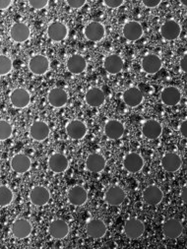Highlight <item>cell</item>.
<instances>
[{"label":"cell","instance_id":"cell-5","mask_svg":"<svg viewBox=\"0 0 187 249\" xmlns=\"http://www.w3.org/2000/svg\"><path fill=\"white\" fill-rule=\"evenodd\" d=\"M123 231L126 237H128L129 239H138L143 235L145 231V226L143 222L139 219L130 218L124 224Z\"/></svg>","mask_w":187,"mask_h":249},{"label":"cell","instance_id":"cell-2","mask_svg":"<svg viewBox=\"0 0 187 249\" xmlns=\"http://www.w3.org/2000/svg\"><path fill=\"white\" fill-rule=\"evenodd\" d=\"M29 199L33 205L42 207L49 203L51 199V192L46 186L36 185L30 191Z\"/></svg>","mask_w":187,"mask_h":249},{"label":"cell","instance_id":"cell-29","mask_svg":"<svg viewBox=\"0 0 187 249\" xmlns=\"http://www.w3.org/2000/svg\"><path fill=\"white\" fill-rule=\"evenodd\" d=\"M49 233L54 239H63L69 233L68 224L61 219L53 220L49 227Z\"/></svg>","mask_w":187,"mask_h":249},{"label":"cell","instance_id":"cell-25","mask_svg":"<svg viewBox=\"0 0 187 249\" xmlns=\"http://www.w3.org/2000/svg\"><path fill=\"white\" fill-rule=\"evenodd\" d=\"M49 104L54 108H61L68 103V94L62 88H52L48 95Z\"/></svg>","mask_w":187,"mask_h":249},{"label":"cell","instance_id":"cell-17","mask_svg":"<svg viewBox=\"0 0 187 249\" xmlns=\"http://www.w3.org/2000/svg\"><path fill=\"white\" fill-rule=\"evenodd\" d=\"M161 165L164 171L168 173H176L182 165V160L176 153H167L161 160Z\"/></svg>","mask_w":187,"mask_h":249},{"label":"cell","instance_id":"cell-26","mask_svg":"<svg viewBox=\"0 0 187 249\" xmlns=\"http://www.w3.org/2000/svg\"><path fill=\"white\" fill-rule=\"evenodd\" d=\"M85 164H86L87 171H89L90 173L99 174L104 170L106 165V160L102 155L98 153H93L88 156Z\"/></svg>","mask_w":187,"mask_h":249},{"label":"cell","instance_id":"cell-11","mask_svg":"<svg viewBox=\"0 0 187 249\" xmlns=\"http://www.w3.org/2000/svg\"><path fill=\"white\" fill-rule=\"evenodd\" d=\"M68 36L67 26L59 21H54L50 24L48 27V36L54 41V43H60L63 41Z\"/></svg>","mask_w":187,"mask_h":249},{"label":"cell","instance_id":"cell-12","mask_svg":"<svg viewBox=\"0 0 187 249\" xmlns=\"http://www.w3.org/2000/svg\"><path fill=\"white\" fill-rule=\"evenodd\" d=\"M33 226L32 224L26 219H17L13 222L11 227L12 234L17 239H25L29 237L32 233Z\"/></svg>","mask_w":187,"mask_h":249},{"label":"cell","instance_id":"cell-18","mask_svg":"<svg viewBox=\"0 0 187 249\" xmlns=\"http://www.w3.org/2000/svg\"><path fill=\"white\" fill-rule=\"evenodd\" d=\"M10 103L16 108H25L31 103V95L24 88H16L10 94Z\"/></svg>","mask_w":187,"mask_h":249},{"label":"cell","instance_id":"cell-41","mask_svg":"<svg viewBox=\"0 0 187 249\" xmlns=\"http://www.w3.org/2000/svg\"><path fill=\"white\" fill-rule=\"evenodd\" d=\"M11 0H0V10H6L12 5Z\"/></svg>","mask_w":187,"mask_h":249},{"label":"cell","instance_id":"cell-19","mask_svg":"<svg viewBox=\"0 0 187 249\" xmlns=\"http://www.w3.org/2000/svg\"><path fill=\"white\" fill-rule=\"evenodd\" d=\"M10 165H11V169L13 170V172L23 175L30 171V169L32 167V161H31V159L27 155L19 153V154H16L15 156H13V158L11 159V161H10Z\"/></svg>","mask_w":187,"mask_h":249},{"label":"cell","instance_id":"cell-7","mask_svg":"<svg viewBox=\"0 0 187 249\" xmlns=\"http://www.w3.org/2000/svg\"><path fill=\"white\" fill-rule=\"evenodd\" d=\"M50 133H51L50 126L45 121L36 120L33 122L32 125L30 126V136L34 141H37V142L45 141L50 136Z\"/></svg>","mask_w":187,"mask_h":249},{"label":"cell","instance_id":"cell-38","mask_svg":"<svg viewBox=\"0 0 187 249\" xmlns=\"http://www.w3.org/2000/svg\"><path fill=\"white\" fill-rule=\"evenodd\" d=\"M67 5L72 9H80L87 4L86 0H67Z\"/></svg>","mask_w":187,"mask_h":249},{"label":"cell","instance_id":"cell-14","mask_svg":"<svg viewBox=\"0 0 187 249\" xmlns=\"http://www.w3.org/2000/svg\"><path fill=\"white\" fill-rule=\"evenodd\" d=\"M160 33L164 39L172 41L179 37L181 34V27L176 21L168 20L161 26Z\"/></svg>","mask_w":187,"mask_h":249},{"label":"cell","instance_id":"cell-28","mask_svg":"<svg viewBox=\"0 0 187 249\" xmlns=\"http://www.w3.org/2000/svg\"><path fill=\"white\" fill-rule=\"evenodd\" d=\"M66 67L70 73L74 75H79L86 70L87 61L81 54H73L67 59Z\"/></svg>","mask_w":187,"mask_h":249},{"label":"cell","instance_id":"cell-43","mask_svg":"<svg viewBox=\"0 0 187 249\" xmlns=\"http://www.w3.org/2000/svg\"><path fill=\"white\" fill-rule=\"evenodd\" d=\"M186 191H187L186 186H183L181 193H180V197H181V200L183 201V203H186Z\"/></svg>","mask_w":187,"mask_h":249},{"label":"cell","instance_id":"cell-35","mask_svg":"<svg viewBox=\"0 0 187 249\" xmlns=\"http://www.w3.org/2000/svg\"><path fill=\"white\" fill-rule=\"evenodd\" d=\"M13 127L6 120H0V141H5L12 136Z\"/></svg>","mask_w":187,"mask_h":249},{"label":"cell","instance_id":"cell-39","mask_svg":"<svg viewBox=\"0 0 187 249\" xmlns=\"http://www.w3.org/2000/svg\"><path fill=\"white\" fill-rule=\"evenodd\" d=\"M162 3V0H142V4L147 8H155Z\"/></svg>","mask_w":187,"mask_h":249},{"label":"cell","instance_id":"cell-21","mask_svg":"<svg viewBox=\"0 0 187 249\" xmlns=\"http://www.w3.org/2000/svg\"><path fill=\"white\" fill-rule=\"evenodd\" d=\"M181 91L173 86L166 87L161 92V101L167 107H174L181 101Z\"/></svg>","mask_w":187,"mask_h":249},{"label":"cell","instance_id":"cell-9","mask_svg":"<svg viewBox=\"0 0 187 249\" xmlns=\"http://www.w3.org/2000/svg\"><path fill=\"white\" fill-rule=\"evenodd\" d=\"M67 199L71 205L75 207H80L87 202L88 192L83 186L75 185L68 190Z\"/></svg>","mask_w":187,"mask_h":249},{"label":"cell","instance_id":"cell-32","mask_svg":"<svg viewBox=\"0 0 187 249\" xmlns=\"http://www.w3.org/2000/svg\"><path fill=\"white\" fill-rule=\"evenodd\" d=\"M85 101L87 105L92 107H100L105 102V95L102 89L93 87L87 91Z\"/></svg>","mask_w":187,"mask_h":249},{"label":"cell","instance_id":"cell-1","mask_svg":"<svg viewBox=\"0 0 187 249\" xmlns=\"http://www.w3.org/2000/svg\"><path fill=\"white\" fill-rule=\"evenodd\" d=\"M50 59L43 54H35L29 60V69L35 76H43L50 70Z\"/></svg>","mask_w":187,"mask_h":249},{"label":"cell","instance_id":"cell-4","mask_svg":"<svg viewBox=\"0 0 187 249\" xmlns=\"http://www.w3.org/2000/svg\"><path fill=\"white\" fill-rule=\"evenodd\" d=\"M84 36L90 41L99 43L105 36L104 26L100 22L92 21L84 28Z\"/></svg>","mask_w":187,"mask_h":249},{"label":"cell","instance_id":"cell-33","mask_svg":"<svg viewBox=\"0 0 187 249\" xmlns=\"http://www.w3.org/2000/svg\"><path fill=\"white\" fill-rule=\"evenodd\" d=\"M13 191L6 185H0V207H7L13 201Z\"/></svg>","mask_w":187,"mask_h":249},{"label":"cell","instance_id":"cell-10","mask_svg":"<svg viewBox=\"0 0 187 249\" xmlns=\"http://www.w3.org/2000/svg\"><path fill=\"white\" fill-rule=\"evenodd\" d=\"M163 133L162 124L156 119L147 120L142 126V134L149 140H156Z\"/></svg>","mask_w":187,"mask_h":249},{"label":"cell","instance_id":"cell-23","mask_svg":"<svg viewBox=\"0 0 187 249\" xmlns=\"http://www.w3.org/2000/svg\"><path fill=\"white\" fill-rule=\"evenodd\" d=\"M183 231L182 224L179 220L175 218H170L167 220L163 225V233L167 238L176 239Z\"/></svg>","mask_w":187,"mask_h":249},{"label":"cell","instance_id":"cell-16","mask_svg":"<svg viewBox=\"0 0 187 249\" xmlns=\"http://www.w3.org/2000/svg\"><path fill=\"white\" fill-rule=\"evenodd\" d=\"M31 36V30L29 26L22 22L14 23L10 28V37L15 43H25Z\"/></svg>","mask_w":187,"mask_h":249},{"label":"cell","instance_id":"cell-31","mask_svg":"<svg viewBox=\"0 0 187 249\" xmlns=\"http://www.w3.org/2000/svg\"><path fill=\"white\" fill-rule=\"evenodd\" d=\"M122 100L127 107H136L142 104L144 100V96L139 88L131 87L123 92Z\"/></svg>","mask_w":187,"mask_h":249},{"label":"cell","instance_id":"cell-22","mask_svg":"<svg viewBox=\"0 0 187 249\" xmlns=\"http://www.w3.org/2000/svg\"><path fill=\"white\" fill-rule=\"evenodd\" d=\"M48 165H49V169L52 173L62 174L68 169L69 161H68V159L63 154L55 153L50 157Z\"/></svg>","mask_w":187,"mask_h":249},{"label":"cell","instance_id":"cell-40","mask_svg":"<svg viewBox=\"0 0 187 249\" xmlns=\"http://www.w3.org/2000/svg\"><path fill=\"white\" fill-rule=\"evenodd\" d=\"M179 133L183 138L187 137V121L183 120L179 125Z\"/></svg>","mask_w":187,"mask_h":249},{"label":"cell","instance_id":"cell-15","mask_svg":"<svg viewBox=\"0 0 187 249\" xmlns=\"http://www.w3.org/2000/svg\"><path fill=\"white\" fill-rule=\"evenodd\" d=\"M142 69L147 74H156L158 73L163 67V61L160 56L154 53H149L144 56L141 63Z\"/></svg>","mask_w":187,"mask_h":249},{"label":"cell","instance_id":"cell-3","mask_svg":"<svg viewBox=\"0 0 187 249\" xmlns=\"http://www.w3.org/2000/svg\"><path fill=\"white\" fill-rule=\"evenodd\" d=\"M66 133L69 138L73 140H81L83 139L88 131L86 124L78 119L71 120L66 125Z\"/></svg>","mask_w":187,"mask_h":249},{"label":"cell","instance_id":"cell-30","mask_svg":"<svg viewBox=\"0 0 187 249\" xmlns=\"http://www.w3.org/2000/svg\"><path fill=\"white\" fill-rule=\"evenodd\" d=\"M124 66L123 59L119 54H109L103 60V68L111 75L119 74L122 71Z\"/></svg>","mask_w":187,"mask_h":249},{"label":"cell","instance_id":"cell-20","mask_svg":"<svg viewBox=\"0 0 187 249\" xmlns=\"http://www.w3.org/2000/svg\"><path fill=\"white\" fill-rule=\"evenodd\" d=\"M142 197L146 204L150 206H156L163 201L164 193L159 186L149 185L144 189Z\"/></svg>","mask_w":187,"mask_h":249},{"label":"cell","instance_id":"cell-27","mask_svg":"<svg viewBox=\"0 0 187 249\" xmlns=\"http://www.w3.org/2000/svg\"><path fill=\"white\" fill-rule=\"evenodd\" d=\"M106 231H107L106 225L101 219H93L86 226L87 234L94 239H99L103 237L106 233Z\"/></svg>","mask_w":187,"mask_h":249},{"label":"cell","instance_id":"cell-36","mask_svg":"<svg viewBox=\"0 0 187 249\" xmlns=\"http://www.w3.org/2000/svg\"><path fill=\"white\" fill-rule=\"evenodd\" d=\"M28 4L34 10H42L49 5V0H30Z\"/></svg>","mask_w":187,"mask_h":249},{"label":"cell","instance_id":"cell-8","mask_svg":"<svg viewBox=\"0 0 187 249\" xmlns=\"http://www.w3.org/2000/svg\"><path fill=\"white\" fill-rule=\"evenodd\" d=\"M123 168L129 174H137L144 167V160L138 153H129L123 159Z\"/></svg>","mask_w":187,"mask_h":249},{"label":"cell","instance_id":"cell-13","mask_svg":"<svg viewBox=\"0 0 187 249\" xmlns=\"http://www.w3.org/2000/svg\"><path fill=\"white\" fill-rule=\"evenodd\" d=\"M123 123L118 119H110L104 125V134L110 140H119L124 134Z\"/></svg>","mask_w":187,"mask_h":249},{"label":"cell","instance_id":"cell-34","mask_svg":"<svg viewBox=\"0 0 187 249\" xmlns=\"http://www.w3.org/2000/svg\"><path fill=\"white\" fill-rule=\"evenodd\" d=\"M13 69L12 59L4 54H0V76L9 74Z\"/></svg>","mask_w":187,"mask_h":249},{"label":"cell","instance_id":"cell-37","mask_svg":"<svg viewBox=\"0 0 187 249\" xmlns=\"http://www.w3.org/2000/svg\"><path fill=\"white\" fill-rule=\"evenodd\" d=\"M124 3H125L124 0H103L102 1L103 5L111 9H118L121 7Z\"/></svg>","mask_w":187,"mask_h":249},{"label":"cell","instance_id":"cell-6","mask_svg":"<svg viewBox=\"0 0 187 249\" xmlns=\"http://www.w3.org/2000/svg\"><path fill=\"white\" fill-rule=\"evenodd\" d=\"M125 198L126 194L124 190L119 185L108 187L104 193V201L109 206H120L125 201Z\"/></svg>","mask_w":187,"mask_h":249},{"label":"cell","instance_id":"cell-24","mask_svg":"<svg viewBox=\"0 0 187 249\" xmlns=\"http://www.w3.org/2000/svg\"><path fill=\"white\" fill-rule=\"evenodd\" d=\"M123 36L129 41H136L140 39L144 34L142 25L137 21H128L122 28Z\"/></svg>","mask_w":187,"mask_h":249},{"label":"cell","instance_id":"cell-42","mask_svg":"<svg viewBox=\"0 0 187 249\" xmlns=\"http://www.w3.org/2000/svg\"><path fill=\"white\" fill-rule=\"evenodd\" d=\"M186 59H187V56H186V54L181 58V60H180V63H179V66H180V69H181V71L182 72H186V70H187V65H186Z\"/></svg>","mask_w":187,"mask_h":249}]
</instances>
